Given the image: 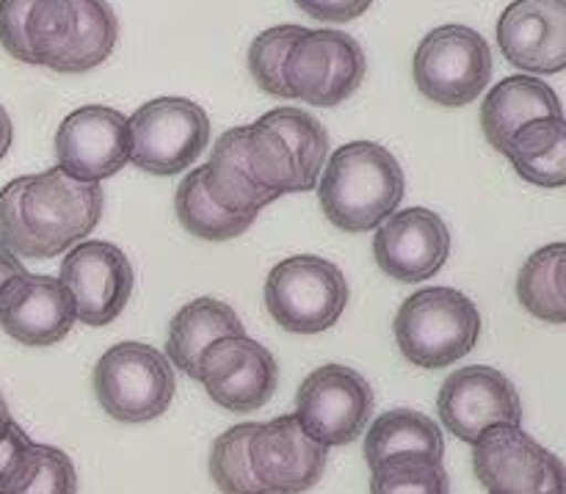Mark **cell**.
I'll list each match as a JSON object with an SVG mask.
<instances>
[{"mask_svg": "<svg viewBox=\"0 0 566 494\" xmlns=\"http://www.w3.org/2000/svg\"><path fill=\"white\" fill-rule=\"evenodd\" d=\"M263 119L271 122L285 136V141L291 144L304 186H307V191H313L318 186L326 158H329V136H326L324 125L313 114L298 108L269 111Z\"/></svg>", "mask_w": 566, "mask_h": 494, "instance_id": "29", "label": "cell"}, {"mask_svg": "<svg viewBox=\"0 0 566 494\" xmlns=\"http://www.w3.org/2000/svg\"><path fill=\"white\" fill-rule=\"evenodd\" d=\"M11 425H14V418H11V409L9 403H6V398L0 396V440H3L6 431H9Z\"/></svg>", "mask_w": 566, "mask_h": 494, "instance_id": "37", "label": "cell"}, {"mask_svg": "<svg viewBox=\"0 0 566 494\" xmlns=\"http://www.w3.org/2000/svg\"><path fill=\"white\" fill-rule=\"evenodd\" d=\"M437 409L442 425L470 445L492 425H523V401L517 387L501 370L486 365H470L448 376L440 387Z\"/></svg>", "mask_w": 566, "mask_h": 494, "instance_id": "16", "label": "cell"}, {"mask_svg": "<svg viewBox=\"0 0 566 494\" xmlns=\"http://www.w3.org/2000/svg\"><path fill=\"white\" fill-rule=\"evenodd\" d=\"M370 470V494H451L442 462L426 453H396Z\"/></svg>", "mask_w": 566, "mask_h": 494, "instance_id": "28", "label": "cell"}, {"mask_svg": "<svg viewBox=\"0 0 566 494\" xmlns=\"http://www.w3.org/2000/svg\"><path fill=\"white\" fill-rule=\"evenodd\" d=\"M473 470L490 494H564V464L523 425L486 429L473 442Z\"/></svg>", "mask_w": 566, "mask_h": 494, "instance_id": "11", "label": "cell"}, {"mask_svg": "<svg viewBox=\"0 0 566 494\" xmlns=\"http://www.w3.org/2000/svg\"><path fill=\"white\" fill-rule=\"evenodd\" d=\"M566 249L551 243L528 257L517 276V298L534 318L562 326L566 320Z\"/></svg>", "mask_w": 566, "mask_h": 494, "instance_id": "25", "label": "cell"}, {"mask_svg": "<svg viewBox=\"0 0 566 494\" xmlns=\"http://www.w3.org/2000/svg\"><path fill=\"white\" fill-rule=\"evenodd\" d=\"M175 213L180 219L182 230L191 232V235L202 238V241H232V238L243 235L249 227L254 224V216H241L230 213V210L221 208L208 191H205L202 182V166L191 169V175L182 177L180 188L175 193Z\"/></svg>", "mask_w": 566, "mask_h": 494, "instance_id": "26", "label": "cell"}, {"mask_svg": "<svg viewBox=\"0 0 566 494\" xmlns=\"http://www.w3.org/2000/svg\"><path fill=\"white\" fill-rule=\"evenodd\" d=\"M304 31L307 28L302 25H274L254 36L249 48V72H252V81L271 97H291L282 70H285L287 53Z\"/></svg>", "mask_w": 566, "mask_h": 494, "instance_id": "31", "label": "cell"}, {"mask_svg": "<svg viewBox=\"0 0 566 494\" xmlns=\"http://www.w3.org/2000/svg\"><path fill=\"white\" fill-rule=\"evenodd\" d=\"M254 423L232 425L210 448V479L221 494H269L249 464V437Z\"/></svg>", "mask_w": 566, "mask_h": 494, "instance_id": "30", "label": "cell"}, {"mask_svg": "<svg viewBox=\"0 0 566 494\" xmlns=\"http://www.w3.org/2000/svg\"><path fill=\"white\" fill-rule=\"evenodd\" d=\"M33 0H0V44L11 59L31 64V50H28L25 36H22V25H25V14L31 9Z\"/></svg>", "mask_w": 566, "mask_h": 494, "instance_id": "32", "label": "cell"}, {"mask_svg": "<svg viewBox=\"0 0 566 494\" xmlns=\"http://www.w3.org/2000/svg\"><path fill=\"white\" fill-rule=\"evenodd\" d=\"M451 254V230L440 213L409 208L392 213L376 227L374 257L381 274L403 285L431 280Z\"/></svg>", "mask_w": 566, "mask_h": 494, "instance_id": "17", "label": "cell"}, {"mask_svg": "<svg viewBox=\"0 0 566 494\" xmlns=\"http://www.w3.org/2000/svg\"><path fill=\"white\" fill-rule=\"evenodd\" d=\"M197 381L227 412L249 414L263 409L280 385L276 359L263 343L247 335L219 337L199 357Z\"/></svg>", "mask_w": 566, "mask_h": 494, "instance_id": "12", "label": "cell"}, {"mask_svg": "<svg viewBox=\"0 0 566 494\" xmlns=\"http://www.w3.org/2000/svg\"><path fill=\"white\" fill-rule=\"evenodd\" d=\"M368 59L363 44L337 28L304 31L285 59L287 94L315 108H337L363 86Z\"/></svg>", "mask_w": 566, "mask_h": 494, "instance_id": "9", "label": "cell"}, {"mask_svg": "<svg viewBox=\"0 0 566 494\" xmlns=\"http://www.w3.org/2000/svg\"><path fill=\"white\" fill-rule=\"evenodd\" d=\"M130 164L155 177L182 175L210 144V116L188 97H155L127 119Z\"/></svg>", "mask_w": 566, "mask_h": 494, "instance_id": "8", "label": "cell"}, {"mask_svg": "<svg viewBox=\"0 0 566 494\" xmlns=\"http://www.w3.org/2000/svg\"><path fill=\"white\" fill-rule=\"evenodd\" d=\"M22 36L33 66L77 75L108 61L119 20L108 0H33Z\"/></svg>", "mask_w": 566, "mask_h": 494, "instance_id": "3", "label": "cell"}, {"mask_svg": "<svg viewBox=\"0 0 566 494\" xmlns=\"http://www.w3.org/2000/svg\"><path fill=\"white\" fill-rule=\"evenodd\" d=\"M514 171L539 188L566 182V122L564 114L531 119L514 133L503 149Z\"/></svg>", "mask_w": 566, "mask_h": 494, "instance_id": "22", "label": "cell"}, {"mask_svg": "<svg viewBox=\"0 0 566 494\" xmlns=\"http://www.w3.org/2000/svg\"><path fill=\"white\" fill-rule=\"evenodd\" d=\"M59 169L81 182H103L130 164L127 119L108 105H83L72 111L55 133Z\"/></svg>", "mask_w": 566, "mask_h": 494, "instance_id": "14", "label": "cell"}, {"mask_svg": "<svg viewBox=\"0 0 566 494\" xmlns=\"http://www.w3.org/2000/svg\"><path fill=\"white\" fill-rule=\"evenodd\" d=\"M503 59L534 75H558L566 64V0H514L497 20Z\"/></svg>", "mask_w": 566, "mask_h": 494, "instance_id": "19", "label": "cell"}, {"mask_svg": "<svg viewBox=\"0 0 566 494\" xmlns=\"http://www.w3.org/2000/svg\"><path fill=\"white\" fill-rule=\"evenodd\" d=\"M329 448L302 429L296 414L254 423L249 437V464L269 494H302L324 479Z\"/></svg>", "mask_w": 566, "mask_h": 494, "instance_id": "15", "label": "cell"}, {"mask_svg": "<svg viewBox=\"0 0 566 494\" xmlns=\"http://www.w3.org/2000/svg\"><path fill=\"white\" fill-rule=\"evenodd\" d=\"M17 274H25V265H22L20 257H17V254L11 252L3 241H0V287H3L6 282Z\"/></svg>", "mask_w": 566, "mask_h": 494, "instance_id": "35", "label": "cell"}, {"mask_svg": "<svg viewBox=\"0 0 566 494\" xmlns=\"http://www.w3.org/2000/svg\"><path fill=\"white\" fill-rule=\"evenodd\" d=\"M28 445H31V437H28L17 423L6 431V437L0 440V490H3V484L9 481V475H11V470H14L17 459L22 456V451H25Z\"/></svg>", "mask_w": 566, "mask_h": 494, "instance_id": "34", "label": "cell"}, {"mask_svg": "<svg viewBox=\"0 0 566 494\" xmlns=\"http://www.w3.org/2000/svg\"><path fill=\"white\" fill-rule=\"evenodd\" d=\"M318 22H354L374 6V0H293Z\"/></svg>", "mask_w": 566, "mask_h": 494, "instance_id": "33", "label": "cell"}, {"mask_svg": "<svg viewBox=\"0 0 566 494\" xmlns=\"http://www.w3.org/2000/svg\"><path fill=\"white\" fill-rule=\"evenodd\" d=\"M265 309L291 335H321L348 307V282L340 265L315 254L282 260L269 271L263 287Z\"/></svg>", "mask_w": 566, "mask_h": 494, "instance_id": "6", "label": "cell"}, {"mask_svg": "<svg viewBox=\"0 0 566 494\" xmlns=\"http://www.w3.org/2000/svg\"><path fill=\"white\" fill-rule=\"evenodd\" d=\"M0 494H77V470L59 448L31 442Z\"/></svg>", "mask_w": 566, "mask_h": 494, "instance_id": "27", "label": "cell"}, {"mask_svg": "<svg viewBox=\"0 0 566 494\" xmlns=\"http://www.w3.org/2000/svg\"><path fill=\"white\" fill-rule=\"evenodd\" d=\"M396 453H426L442 462L446 437L429 414L415 412V409H390L370 423L363 442V456L368 467H376Z\"/></svg>", "mask_w": 566, "mask_h": 494, "instance_id": "23", "label": "cell"}, {"mask_svg": "<svg viewBox=\"0 0 566 494\" xmlns=\"http://www.w3.org/2000/svg\"><path fill=\"white\" fill-rule=\"evenodd\" d=\"M61 285L75 304V320L86 326L114 324L133 296V265L116 243L81 241L61 263Z\"/></svg>", "mask_w": 566, "mask_h": 494, "instance_id": "13", "label": "cell"}, {"mask_svg": "<svg viewBox=\"0 0 566 494\" xmlns=\"http://www.w3.org/2000/svg\"><path fill=\"white\" fill-rule=\"evenodd\" d=\"M392 332L415 368L442 370L473 351L481 337V313L457 287H423L398 307Z\"/></svg>", "mask_w": 566, "mask_h": 494, "instance_id": "4", "label": "cell"}, {"mask_svg": "<svg viewBox=\"0 0 566 494\" xmlns=\"http://www.w3.org/2000/svg\"><path fill=\"white\" fill-rule=\"evenodd\" d=\"M374 387L359 370L324 365L302 381L296 392V418L302 429L324 448L352 445L374 418Z\"/></svg>", "mask_w": 566, "mask_h": 494, "instance_id": "10", "label": "cell"}, {"mask_svg": "<svg viewBox=\"0 0 566 494\" xmlns=\"http://www.w3.org/2000/svg\"><path fill=\"white\" fill-rule=\"evenodd\" d=\"M492 48L475 28L440 25L426 33L415 53V86L442 108L475 103L492 81Z\"/></svg>", "mask_w": 566, "mask_h": 494, "instance_id": "7", "label": "cell"}, {"mask_svg": "<svg viewBox=\"0 0 566 494\" xmlns=\"http://www.w3.org/2000/svg\"><path fill=\"white\" fill-rule=\"evenodd\" d=\"M202 182L205 191L216 199L224 210L241 216H254L258 219L260 210L269 208L274 199L254 182L249 169L243 166L241 155H238L235 141H232L230 130L221 133L213 144L208 164L202 166Z\"/></svg>", "mask_w": 566, "mask_h": 494, "instance_id": "24", "label": "cell"}, {"mask_svg": "<svg viewBox=\"0 0 566 494\" xmlns=\"http://www.w3.org/2000/svg\"><path fill=\"white\" fill-rule=\"evenodd\" d=\"M99 182H81L59 166L11 180L0 191V241L28 260H50L86 241L103 219Z\"/></svg>", "mask_w": 566, "mask_h": 494, "instance_id": "1", "label": "cell"}, {"mask_svg": "<svg viewBox=\"0 0 566 494\" xmlns=\"http://www.w3.org/2000/svg\"><path fill=\"white\" fill-rule=\"evenodd\" d=\"M562 114V99L534 75L503 77L495 88H490L481 105V130L492 149L503 155L506 141L531 119Z\"/></svg>", "mask_w": 566, "mask_h": 494, "instance_id": "20", "label": "cell"}, {"mask_svg": "<svg viewBox=\"0 0 566 494\" xmlns=\"http://www.w3.org/2000/svg\"><path fill=\"white\" fill-rule=\"evenodd\" d=\"M321 210L343 232L376 230L407 191L401 164L376 141H352L326 158L318 177Z\"/></svg>", "mask_w": 566, "mask_h": 494, "instance_id": "2", "label": "cell"}, {"mask_svg": "<svg viewBox=\"0 0 566 494\" xmlns=\"http://www.w3.org/2000/svg\"><path fill=\"white\" fill-rule=\"evenodd\" d=\"M243 320L238 318L235 309L230 304L219 302V298H193L169 324V335H166V357L175 365L180 374L188 379H197L199 357L205 348L219 337L243 335Z\"/></svg>", "mask_w": 566, "mask_h": 494, "instance_id": "21", "label": "cell"}, {"mask_svg": "<svg viewBox=\"0 0 566 494\" xmlns=\"http://www.w3.org/2000/svg\"><path fill=\"white\" fill-rule=\"evenodd\" d=\"M177 376L169 357L147 343H119L94 365V396L116 423H149L169 412Z\"/></svg>", "mask_w": 566, "mask_h": 494, "instance_id": "5", "label": "cell"}, {"mask_svg": "<svg viewBox=\"0 0 566 494\" xmlns=\"http://www.w3.org/2000/svg\"><path fill=\"white\" fill-rule=\"evenodd\" d=\"M75 326V304L61 280L17 274L0 287V329L28 348H48Z\"/></svg>", "mask_w": 566, "mask_h": 494, "instance_id": "18", "label": "cell"}, {"mask_svg": "<svg viewBox=\"0 0 566 494\" xmlns=\"http://www.w3.org/2000/svg\"><path fill=\"white\" fill-rule=\"evenodd\" d=\"M11 141H14V125H11V116L9 111L0 105V160L9 155L11 149Z\"/></svg>", "mask_w": 566, "mask_h": 494, "instance_id": "36", "label": "cell"}]
</instances>
